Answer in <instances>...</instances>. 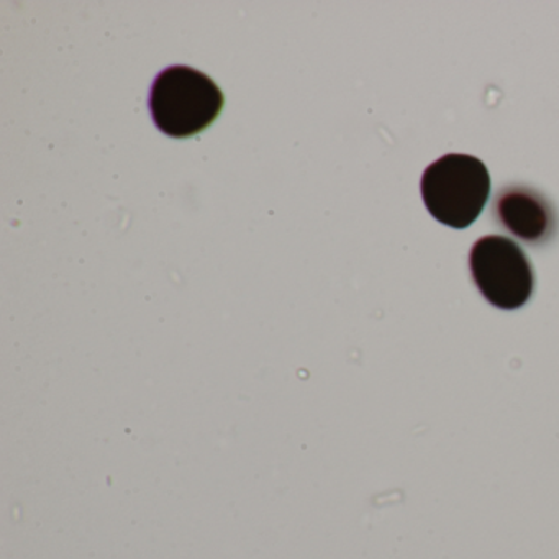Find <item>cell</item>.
<instances>
[{
	"instance_id": "6da1fadb",
	"label": "cell",
	"mask_w": 559,
	"mask_h": 559,
	"mask_svg": "<svg viewBox=\"0 0 559 559\" xmlns=\"http://www.w3.org/2000/svg\"><path fill=\"white\" fill-rule=\"evenodd\" d=\"M221 87L191 67H171L156 76L150 93L153 122L165 135L189 139L212 126L224 109Z\"/></svg>"
},
{
	"instance_id": "7a4b0ae2",
	"label": "cell",
	"mask_w": 559,
	"mask_h": 559,
	"mask_svg": "<svg viewBox=\"0 0 559 559\" xmlns=\"http://www.w3.org/2000/svg\"><path fill=\"white\" fill-rule=\"evenodd\" d=\"M425 207L447 227H469L489 201L490 176L479 158L448 153L431 163L421 176Z\"/></svg>"
},
{
	"instance_id": "3957f363",
	"label": "cell",
	"mask_w": 559,
	"mask_h": 559,
	"mask_svg": "<svg viewBox=\"0 0 559 559\" xmlns=\"http://www.w3.org/2000/svg\"><path fill=\"white\" fill-rule=\"evenodd\" d=\"M469 270L484 299L497 309H520L532 297V264L510 238L489 235L477 240L471 248Z\"/></svg>"
},
{
	"instance_id": "277c9868",
	"label": "cell",
	"mask_w": 559,
	"mask_h": 559,
	"mask_svg": "<svg viewBox=\"0 0 559 559\" xmlns=\"http://www.w3.org/2000/svg\"><path fill=\"white\" fill-rule=\"evenodd\" d=\"M493 214L510 234L528 243L546 240L555 228V214L548 202L530 189L512 188L500 192Z\"/></svg>"
}]
</instances>
